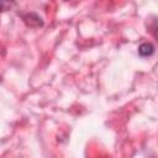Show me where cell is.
<instances>
[{
    "mask_svg": "<svg viewBox=\"0 0 158 158\" xmlns=\"http://www.w3.org/2000/svg\"><path fill=\"white\" fill-rule=\"evenodd\" d=\"M153 52H154V47L152 43L144 42L138 47V54L141 57H149L153 54Z\"/></svg>",
    "mask_w": 158,
    "mask_h": 158,
    "instance_id": "6da1fadb",
    "label": "cell"
},
{
    "mask_svg": "<svg viewBox=\"0 0 158 158\" xmlns=\"http://www.w3.org/2000/svg\"><path fill=\"white\" fill-rule=\"evenodd\" d=\"M9 6H10V1L9 0H0V10L1 11L9 9Z\"/></svg>",
    "mask_w": 158,
    "mask_h": 158,
    "instance_id": "7a4b0ae2",
    "label": "cell"
}]
</instances>
